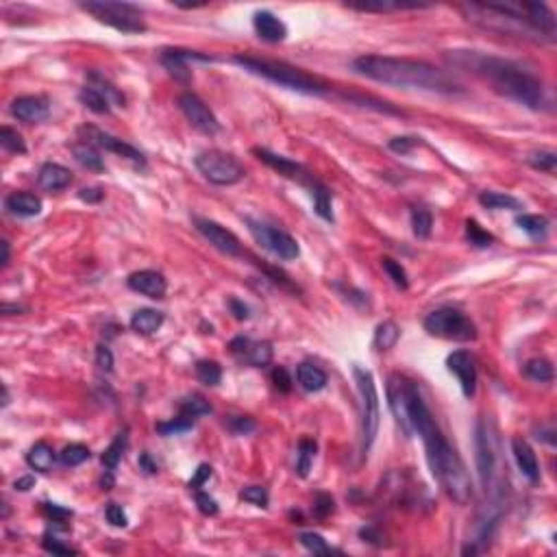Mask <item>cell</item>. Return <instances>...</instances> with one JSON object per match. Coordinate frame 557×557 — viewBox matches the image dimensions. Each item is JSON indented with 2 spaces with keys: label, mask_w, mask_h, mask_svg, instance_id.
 I'll return each mask as SVG.
<instances>
[{
  "label": "cell",
  "mask_w": 557,
  "mask_h": 557,
  "mask_svg": "<svg viewBox=\"0 0 557 557\" xmlns=\"http://www.w3.org/2000/svg\"><path fill=\"white\" fill-rule=\"evenodd\" d=\"M408 412L414 434H418L427 448V462L431 468L434 477L438 479L440 488L446 492L451 501L458 505H466L472 496V481L470 475L448 440L442 436L436 420L431 418V412L424 405L418 388L412 384L410 396H408Z\"/></svg>",
  "instance_id": "cell-1"
},
{
  "label": "cell",
  "mask_w": 557,
  "mask_h": 557,
  "mask_svg": "<svg viewBox=\"0 0 557 557\" xmlns=\"http://www.w3.org/2000/svg\"><path fill=\"white\" fill-rule=\"evenodd\" d=\"M451 61L455 66H462L479 74L481 79H486L498 94L505 98L516 100V103L529 107V109H544L546 105V92L544 83L534 77L531 72L522 70L520 66L508 61V59H498L492 55H481L475 50L468 53H458L451 55Z\"/></svg>",
  "instance_id": "cell-2"
},
{
  "label": "cell",
  "mask_w": 557,
  "mask_h": 557,
  "mask_svg": "<svg viewBox=\"0 0 557 557\" xmlns=\"http://www.w3.org/2000/svg\"><path fill=\"white\" fill-rule=\"evenodd\" d=\"M353 70L362 74V77L377 81V83H384V85H394V87H405V90H422V92L446 94V96L462 92V87L455 83L444 70L427 63V61L364 55L353 61Z\"/></svg>",
  "instance_id": "cell-3"
},
{
  "label": "cell",
  "mask_w": 557,
  "mask_h": 557,
  "mask_svg": "<svg viewBox=\"0 0 557 557\" xmlns=\"http://www.w3.org/2000/svg\"><path fill=\"white\" fill-rule=\"evenodd\" d=\"M233 63L244 68L250 74H257V77L281 85L286 90L298 92V94H307V96H322L329 92V87L318 81L312 74L302 72L300 68H294L286 61H274V59H259V57H250V55H235Z\"/></svg>",
  "instance_id": "cell-4"
},
{
  "label": "cell",
  "mask_w": 557,
  "mask_h": 557,
  "mask_svg": "<svg viewBox=\"0 0 557 557\" xmlns=\"http://www.w3.org/2000/svg\"><path fill=\"white\" fill-rule=\"evenodd\" d=\"M252 153H255L266 166H270L272 170H276L278 174H283V176H288V179L300 183L302 188H307L310 194H312V198H314V209H316V214L322 220H326V222H333L331 192H329V188L322 181H318L307 168H302L296 161H290L288 157L274 155V153H270V150H266V148H252Z\"/></svg>",
  "instance_id": "cell-5"
},
{
  "label": "cell",
  "mask_w": 557,
  "mask_h": 557,
  "mask_svg": "<svg viewBox=\"0 0 557 557\" xmlns=\"http://www.w3.org/2000/svg\"><path fill=\"white\" fill-rule=\"evenodd\" d=\"M424 331L434 338L453 340V342H472L477 340V326L460 310L440 307L424 318Z\"/></svg>",
  "instance_id": "cell-6"
},
{
  "label": "cell",
  "mask_w": 557,
  "mask_h": 557,
  "mask_svg": "<svg viewBox=\"0 0 557 557\" xmlns=\"http://www.w3.org/2000/svg\"><path fill=\"white\" fill-rule=\"evenodd\" d=\"M81 9L120 33H144L146 31V22L142 18V11L135 5L107 3L105 0V3H83Z\"/></svg>",
  "instance_id": "cell-7"
},
{
  "label": "cell",
  "mask_w": 557,
  "mask_h": 557,
  "mask_svg": "<svg viewBox=\"0 0 557 557\" xmlns=\"http://www.w3.org/2000/svg\"><path fill=\"white\" fill-rule=\"evenodd\" d=\"M353 377H355L360 398H362V451L368 453L374 438H377V431H379V420H381V412H379V394H377L372 372L355 366Z\"/></svg>",
  "instance_id": "cell-8"
},
{
  "label": "cell",
  "mask_w": 557,
  "mask_h": 557,
  "mask_svg": "<svg viewBox=\"0 0 557 557\" xmlns=\"http://www.w3.org/2000/svg\"><path fill=\"white\" fill-rule=\"evenodd\" d=\"M196 168L214 185H233L244 179V166L222 150H202L196 157Z\"/></svg>",
  "instance_id": "cell-9"
},
{
  "label": "cell",
  "mask_w": 557,
  "mask_h": 557,
  "mask_svg": "<svg viewBox=\"0 0 557 557\" xmlns=\"http://www.w3.org/2000/svg\"><path fill=\"white\" fill-rule=\"evenodd\" d=\"M246 224H248L250 235L257 240V244H262L266 250H270L272 255H276L278 259L292 262L300 255L298 242L290 233H286L281 229H274V226L259 222V220H252V218H246Z\"/></svg>",
  "instance_id": "cell-10"
},
{
  "label": "cell",
  "mask_w": 557,
  "mask_h": 557,
  "mask_svg": "<svg viewBox=\"0 0 557 557\" xmlns=\"http://www.w3.org/2000/svg\"><path fill=\"white\" fill-rule=\"evenodd\" d=\"M475 462H477V472L481 486L488 488L492 484V477L496 472V442L494 436L488 429L486 420L477 422V431H475Z\"/></svg>",
  "instance_id": "cell-11"
},
{
  "label": "cell",
  "mask_w": 557,
  "mask_h": 557,
  "mask_svg": "<svg viewBox=\"0 0 557 557\" xmlns=\"http://www.w3.org/2000/svg\"><path fill=\"white\" fill-rule=\"evenodd\" d=\"M412 381H408L400 374H390L388 379V400H390V410L400 427V431L405 438L414 436V429L410 422V412H408V396H410Z\"/></svg>",
  "instance_id": "cell-12"
},
{
  "label": "cell",
  "mask_w": 557,
  "mask_h": 557,
  "mask_svg": "<svg viewBox=\"0 0 557 557\" xmlns=\"http://www.w3.org/2000/svg\"><path fill=\"white\" fill-rule=\"evenodd\" d=\"M179 107H181L183 116L188 118V122L194 126L196 131L205 133V135H216L220 131L218 118L212 114V109L202 103L196 94H192V92L181 94L179 96Z\"/></svg>",
  "instance_id": "cell-13"
},
{
  "label": "cell",
  "mask_w": 557,
  "mask_h": 557,
  "mask_svg": "<svg viewBox=\"0 0 557 557\" xmlns=\"http://www.w3.org/2000/svg\"><path fill=\"white\" fill-rule=\"evenodd\" d=\"M194 224H196L198 233L205 238L214 248L224 252V255H229V257L242 255V244L229 229H224V226H220L218 222L207 220V218H194Z\"/></svg>",
  "instance_id": "cell-14"
},
{
  "label": "cell",
  "mask_w": 557,
  "mask_h": 557,
  "mask_svg": "<svg viewBox=\"0 0 557 557\" xmlns=\"http://www.w3.org/2000/svg\"><path fill=\"white\" fill-rule=\"evenodd\" d=\"M81 133L87 135V142H90V144L105 148V150H109V153H114V155H118V157H124V159H129V161H133V164H137V166H144V164H146L144 155L140 153V150H137L135 146L126 144L124 140H120V137H116V135H111V133L100 131V129H96V126H83Z\"/></svg>",
  "instance_id": "cell-15"
},
{
  "label": "cell",
  "mask_w": 557,
  "mask_h": 557,
  "mask_svg": "<svg viewBox=\"0 0 557 557\" xmlns=\"http://www.w3.org/2000/svg\"><path fill=\"white\" fill-rule=\"evenodd\" d=\"M229 348L240 362H246L252 368H266L272 362V344L266 340L255 342L250 338L238 336L229 342Z\"/></svg>",
  "instance_id": "cell-16"
},
{
  "label": "cell",
  "mask_w": 557,
  "mask_h": 557,
  "mask_svg": "<svg viewBox=\"0 0 557 557\" xmlns=\"http://www.w3.org/2000/svg\"><path fill=\"white\" fill-rule=\"evenodd\" d=\"M446 366L448 370L458 377V381L462 386V392L466 398L475 396L477 390V366H475V357L470 355L468 350H455L446 357Z\"/></svg>",
  "instance_id": "cell-17"
},
{
  "label": "cell",
  "mask_w": 557,
  "mask_h": 557,
  "mask_svg": "<svg viewBox=\"0 0 557 557\" xmlns=\"http://www.w3.org/2000/svg\"><path fill=\"white\" fill-rule=\"evenodd\" d=\"M212 61V57H205L194 50H181V48H168L161 53V63L164 68L172 74L176 81L190 83L192 72H190V61Z\"/></svg>",
  "instance_id": "cell-18"
},
{
  "label": "cell",
  "mask_w": 557,
  "mask_h": 557,
  "mask_svg": "<svg viewBox=\"0 0 557 557\" xmlns=\"http://www.w3.org/2000/svg\"><path fill=\"white\" fill-rule=\"evenodd\" d=\"M126 286H129L133 292L144 294L148 298H155V300L164 298L168 292L166 276L157 270H137L126 278Z\"/></svg>",
  "instance_id": "cell-19"
},
{
  "label": "cell",
  "mask_w": 557,
  "mask_h": 557,
  "mask_svg": "<svg viewBox=\"0 0 557 557\" xmlns=\"http://www.w3.org/2000/svg\"><path fill=\"white\" fill-rule=\"evenodd\" d=\"M11 114L27 124H35L48 118V100L42 96H20L11 103Z\"/></svg>",
  "instance_id": "cell-20"
},
{
  "label": "cell",
  "mask_w": 557,
  "mask_h": 557,
  "mask_svg": "<svg viewBox=\"0 0 557 557\" xmlns=\"http://www.w3.org/2000/svg\"><path fill=\"white\" fill-rule=\"evenodd\" d=\"M252 27H255L257 35L268 44H278L288 37V27L270 11H257L255 18H252Z\"/></svg>",
  "instance_id": "cell-21"
},
{
  "label": "cell",
  "mask_w": 557,
  "mask_h": 557,
  "mask_svg": "<svg viewBox=\"0 0 557 557\" xmlns=\"http://www.w3.org/2000/svg\"><path fill=\"white\" fill-rule=\"evenodd\" d=\"M512 453H514V460L520 472L531 481V484H536L540 479V464H538L534 448H531L522 438H512Z\"/></svg>",
  "instance_id": "cell-22"
},
{
  "label": "cell",
  "mask_w": 557,
  "mask_h": 557,
  "mask_svg": "<svg viewBox=\"0 0 557 557\" xmlns=\"http://www.w3.org/2000/svg\"><path fill=\"white\" fill-rule=\"evenodd\" d=\"M72 183V172L59 164H44L37 174V185L44 192H61Z\"/></svg>",
  "instance_id": "cell-23"
},
{
  "label": "cell",
  "mask_w": 557,
  "mask_h": 557,
  "mask_svg": "<svg viewBox=\"0 0 557 557\" xmlns=\"http://www.w3.org/2000/svg\"><path fill=\"white\" fill-rule=\"evenodd\" d=\"M5 207L20 218H33L42 212V200L31 192H13L5 198Z\"/></svg>",
  "instance_id": "cell-24"
},
{
  "label": "cell",
  "mask_w": 557,
  "mask_h": 557,
  "mask_svg": "<svg viewBox=\"0 0 557 557\" xmlns=\"http://www.w3.org/2000/svg\"><path fill=\"white\" fill-rule=\"evenodd\" d=\"M296 381L305 392H320L326 386V372L316 364H300L296 368Z\"/></svg>",
  "instance_id": "cell-25"
},
{
  "label": "cell",
  "mask_w": 557,
  "mask_h": 557,
  "mask_svg": "<svg viewBox=\"0 0 557 557\" xmlns=\"http://www.w3.org/2000/svg\"><path fill=\"white\" fill-rule=\"evenodd\" d=\"M55 460L57 458H55L53 446L46 444V442L33 444L29 448V453H27V464L33 470H37V472H50V470H53V466H55Z\"/></svg>",
  "instance_id": "cell-26"
},
{
  "label": "cell",
  "mask_w": 557,
  "mask_h": 557,
  "mask_svg": "<svg viewBox=\"0 0 557 557\" xmlns=\"http://www.w3.org/2000/svg\"><path fill=\"white\" fill-rule=\"evenodd\" d=\"M72 155L74 159H77L83 168L87 170H94V172H103L105 170V161L103 157H100L98 153V148L90 142H77V144H72Z\"/></svg>",
  "instance_id": "cell-27"
},
{
  "label": "cell",
  "mask_w": 557,
  "mask_h": 557,
  "mask_svg": "<svg viewBox=\"0 0 557 557\" xmlns=\"http://www.w3.org/2000/svg\"><path fill=\"white\" fill-rule=\"evenodd\" d=\"M164 324V314L157 310H137L131 318V329L142 336H153Z\"/></svg>",
  "instance_id": "cell-28"
},
{
  "label": "cell",
  "mask_w": 557,
  "mask_h": 557,
  "mask_svg": "<svg viewBox=\"0 0 557 557\" xmlns=\"http://www.w3.org/2000/svg\"><path fill=\"white\" fill-rule=\"evenodd\" d=\"M79 100H81V103H83L90 111H94V114H98V116H105V114L111 111L109 98H107L103 92H100V90H96L94 85L83 87V90L79 92Z\"/></svg>",
  "instance_id": "cell-29"
},
{
  "label": "cell",
  "mask_w": 557,
  "mask_h": 557,
  "mask_svg": "<svg viewBox=\"0 0 557 557\" xmlns=\"http://www.w3.org/2000/svg\"><path fill=\"white\" fill-rule=\"evenodd\" d=\"M516 224L534 240H544L549 233V226H551L549 220L544 216H538V214H522L516 218Z\"/></svg>",
  "instance_id": "cell-30"
},
{
  "label": "cell",
  "mask_w": 557,
  "mask_h": 557,
  "mask_svg": "<svg viewBox=\"0 0 557 557\" xmlns=\"http://www.w3.org/2000/svg\"><path fill=\"white\" fill-rule=\"evenodd\" d=\"M126 444H129V431H120L118 436H116V440L105 448V453H103V458H100V462H103V466L111 472V470H116L118 468V464H120V460H122V455H124V451H126Z\"/></svg>",
  "instance_id": "cell-31"
},
{
  "label": "cell",
  "mask_w": 557,
  "mask_h": 557,
  "mask_svg": "<svg viewBox=\"0 0 557 557\" xmlns=\"http://www.w3.org/2000/svg\"><path fill=\"white\" fill-rule=\"evenodd\" d=\"M479 202L486 209H522V202L518 198L501 192H481Z\"/></svg>",
  "instance_id": "cell-32"
},
{
  "label": "cell",
  "mask_w": 557,
  "mask_h": 557,
  "mask_svg": "<svg viewBox=\"0 0 557 557\" xmlns=\"http://www.w3.org/2000/svg\"><path fill=\"white\" fill-rule=\"evenodd\" d=\"M398 338H400L398 324L394 320H386V322H381V324L377 326V331H374V346L379 350H390V348L396 346Z\"/></svg>",
  "instance_id": "cell-33"
},
{
  "label": "cell",
  "mask_w": 557,
  "mask_h": 557,
  "mask_svg": "<svg viewBox=\"0 0 557 557\" xmlns=\"http://www.w3.org/2000/svg\"><path fill=\"white\" fill-rule=\"evenodd\" d=\"M525 374L531 379V381H540V384H549L553 381L555 377V370H553V364L544 357H536V360H529L525 364Z\"/></svg>",
  "instance_id": "cell-34"
},
{
  "label": "cell",
  "mask_w": 557,
  "mask_h": 557,
  "mask_svg": "<svg viewBox=\"0 0 557 557\" xmlns=\"http://www.w3.org/2000/svg\"><path fill=\"white\" fill-rule=\"evenodd\" d=\"M196 379L202 384V386H218L220 379H222V368L218 362H212V360H202L196 364Z\"/></svg>",
  "instance_id": "cell-35"
},
{
  "label": "cell",
  "mask_w": 557,
  "mask_h": 557,
  "mask_svg": "<svg viewBox=\"0 0 557 557\" xmlns=\"http://www.w3.org/2000/svg\"><path fill=\"white\" fill-rule=\"evenodd\" d=\"M194 422H196V418H192V416H185V414H179L176 418H172V420H168V422H159L155 429H157V434H161V436H181V434H185V431H190V429L194 427Z\"/></svg>",
  "instance_id": "cell-36"
},
{
  "label": "cell",
  "mask_w": 557,
  "mask_h": 557,
  "mask_svg": "<svg viewBox=\"0 0 557 557\" xmlns=\"http://www.w3.org/2000/svg\"><path fill=\"white\" fill-rule=\"evenodd\" d=\"M314 458H316V442L314 440H300L298 442V460H296V470L300 477L310 475Z\"/></svg>",
  "instance_id": "cell-37"
},
{
  "label": "cell",
  "mask_w": 557,
  "mask_h": 557,
  "mask_svg": "<svg viewBox=\"0 0 557 557\" xmlns=\"http://www.w3.org/2000/svg\"><path fill=\"white\" fill-rule=\"evenodd\" d=\"M181 414L185 416H205V414H212V405L205 396H200V394H190L181 400Z\"/></svg>",
  "instance_id": "cell-38"
},
{
  "label": "cell",
  "mask_w": 557,
  "mask_h": 557,
  "mask_svg": "<svg viewBox=\"0 0 557 557\" xmlns=\"http://www.w3.org/2000/svg\"><path fill=\"white\" fill-rule=\"evenodd\" d=\"M434 229V216L427 209H412V231L416 238L427 240Z\"/></svg>",
  "instance_id": "cell-39"
},
{
  "label": "cell",
  "mask_w": 557,
  "mask_h": 557,
  "mask_svg": "<svg viewBox=\"0 0 557 557\" xmlns=\"http://www.w3.org/2000/svg\"><path fill=\"white\" fill-rule=\"evenodd\" d=\"M0 146H3L7 153H13V155H24L27 153V144H24L22 135L9 126H3L0 129Z\"/></svg>",
  "instance_id": "cell-40"
},
{
  "label": "cell",
  "mask_w": 557,
  "mask_h": 557,
  "mask_svg": "<svg viewBox=\"0 0 557 557\" xmlns=\"http://www.w3.org/2000/svg\"><path fill=\"white\" fill-rule=\"evenodd\" d=\"M381 266H384L386 274L392 278V283H394L398 290H408V288H410L408 272H405V268H403L396 259H392V257H384V259H381Z\"/></svg>",
  "instance_id": "cell-41"
},
{
  "label": "cell",
  "mask_w": 557,
  "mask_h": 557,
  "mask_svg": "<svg viewBox=\"0 0 557 557\" xmlns=\"http://www.w3.org/2000/svg\"><path fill=\"white\" fill-rule=\"evenodd\" d=\"M298 542L305 546L307 551H312L314 555H331L336 553L331 546L326 544V540L318 534H314V531H302V534L298 536Z\"/></svg>",
  "instance_id": "cell-42"
},
{
  "label": "cell",
  "mask_w": 557,
  "mask_h": 557,
  "mask_svg": "<svg viewBox=\"0 0 557 557\" xmlns=\"http://www.w3.org/2000/svg\"><path fill=\"white\" fill-rule=\"evenodd\" d=\"M90 460V448L85 444H68L61 451V462L63 466H81L83 462Z\"/></svg>",
  "instance_id": "cell-43"
},
{
  "label": "cell",
  "mask_w": 557,
  "mask_h": 557,
  "mask_svg": "<svg viewBox=\"0 0 557 557\" xmlns=\"http://www.w3.org/2000/svg\"><path fill=\"white\" fill-rule=\"evenodd\" d=\"M350 9H360V11H398V9H420L427 5L418 3H360V5H348Z\"/></svg>",
  "instance_id": "cell-44"
},
{
  "label": "cell",
  "mask_w": 557,
  "mask_h": 557,
  "mask_svg": "<svg viewBox=\"0 0 557 557\" xmlns=\"http://www.w3.org/2000/svg\"><path fill=\"white\" fill-rule=\"evenodd\" d=\"M466 238L472 246H479V248H486L494 242V235H490L488 231H484L479 226L477 220H468L466 222Z\"/></svg>",
  "instance_id": "cell-45"
},
{
  "label": "cell",
  "mask_w": 557,
  "mask_h": 557,
  "mask_svg": "<svg viewBox=\"0 0 557 557\" xmlns=\"http://www.w3.org/2000/svg\"><path fill=\"white\" fill-rule=\"evenodd\" d=\"M240 498L246 501V503H252V505H257V508H268V490L262 488V486H248L240 492Z\"/></svg>",
  "instance_id": "cell-46"
},
{
  "label": "cell",
  "mask_w": 557,
  "mask_h": 557,
  "mask_svg": "<svg viewBox=\"0 0 557 557\" xmlns=\"http://www.w3.org/2000/svg\"><path fill=\"white\" fill-rule=\"evenodd\" d=\"M529 164L536 170H542V172H555L557 157H555V153H551V150H540V153H534L529 157Z\"/></svg>",
  "instance_id": "cell-47"
},
{
  "label": "cell",
  "mask_w": 557,
  "mask_h": 557,
  "mask_svg": "<svg viewBox=\"0 0 557 557\" xmlns=\"http://www.w3.org/2000/svg\"><path fill=\"white\" fill-rule=\"evenodd\" d=\"M229 429H231V434H235V436H246L250 431H255L257 422L252 418H248V416H233L229 420Z\"/></svg>",
  "instance_id": "cell-48"
},
{
  "label": "cell",
  "mask_w": 557,
  "mask_h": 557,
  "mask_svg": "<svg viewBox=\"0 0 557 557\" xmlns=\"http://www.w3.org/2000/svg\"><path fill=\"white\" fill-rule=\"evenodd\" d=\"M420 137H412V135H405V137H394L390 140V150L394 153H400V155H408L416 146H420Z\"/></svg>",
  "instance_id": "cell-49"
},
{
  "label": "cell",
  "mask_w": 557,
  "mask_h": 557,
  "mask_svg": "<svg viewBox=\"0 0 557 557\" xmlns=\"http://www.w3.org/2000/svg\"><path fill=\"white\" fill-rule=\"evenodd\" d=\"M336 510V501L333 496H329V494H318L316 501H314V514L316 518H326L329 514H333Z\"/></svg>",
  "instance_id": "cell-50"
},
{
  "label": "cell",
  "mask_w": 557,
  "mask_h": 557,
  "mask_svg": "<svg viewBox=\"0 0 557 557\" xmlns=\"http://www.w3.org/2000/svg\"><path fill=\"white\" fill-rule=\"evenodd\" d=\"M42 546H44V551L53 553V555H77V551L70 549V546H66V544H61V540H57L55 536H50V534L44 536Z\"/></svg>",
  "instance_id": "cell-51"
},
{
  "label": "cell",
  "mask_w": 557,
  "mask_h": 557,
  "mask_svg": "<svg viewBox=\"0 0 557 557\" xmlns=\"http://www.w3.org/2000/svg\"><path fill=\"white\" fill-rule=\"evenodd\" d=\"M272 381H274V388L278 390V392H283V394H288L290 390H292V377H290V372L283 368V366H278V368H274L272 370Z\"/></svg>",
  "instance_id": "cell-52"
},
{
  "label": "cell",
  "mask_w": 557,
  "mask_h": 557,
  "mask_svg": "<svg viewBox=\"0 0 557 557\" xmlns=\"http://www.w3.org/2000/svg\"><path fill=\"white\" fill-rule=\"evenodd\" d=\"M105 516H107V522L114 525V527H126V525H129V518H126L124 510L120 508L118 503H107Z\"/></svg>",
  "instance_id": "cell-53"
},
{
  "label": "cell",
  "mask_w": 557,
  "mask_h": 557,
  "mask_svg": "<svg viewBox=\"0 0 557 557\" xmlns=\"http://www.w3.org/2000/svg\"><path fill=\"white\" fill-rule=\"evenodd\" d=\"M42 512L53 522H63V520L72 518V510L59 508V505H55V503H42Z\"/></svg>",
  "instance_id": "cell-54"
},
{
  "label": "cell",
  "mask_w": 557,
  "mask_h": 557,
  "mask_svg": "<svg viewBox=\"0 0 557 557\" xmlns=\"http://www.w3.org/2000/svg\"><path fill=\"white\" fill-rule=\"evenodd\" d=\"M96 366L103 370V372H111L114 370V353H111L109 346L100 344L96 348Z\"/></svg>",
  "instance_id": "cell-55"
},
{
  "label": "cell",
  "mask_w": 557,
  "mask_h": 557,
  "mask_svg": "<svg viewBox=\"0 0 557 557\" xmlns=\"http://www.w3.org/2000/svg\"><path fill=\"white\" fill-rule=\"evenodd\" d=\"M196 505H198V510L205 514V516H216L218 514V503H216V498H212L205 492H196Z\"/></svg>",
  "instance_id": "cell-56"
},
{
  "label": "cell",
  "mask_w": 557,
  "mask_h": 557,
  "mask_svg": "<svg viewBox=\"0 0 557 557\" xmlns=\"http://www.w3.org/2000/svg\"><path fill=\"white\" fill-rule=\"evenodd\" d=\"M209 477H212V466L209 464H200L198 470H196V475H194V479L190 481V488L192 490H198L200 486H205V481Z\"/></svg>",
  "instance_id": "cell-57"
},
{
  "label": "cell",
  "mask_w": 557,
  "mask_h": 557,
  "mask_svg": "<svg viewBox=\"0 0 557 557\" xmlns=\"http://www.w3.org/2000/svg\"><path fill=\"white\" fill-rule=\"evenodd\" d=\"M103 196H105V192L100 188H83L79 192V198L85 200V202H100V200H103Z\"/></svg>",
  "instance_id": "cell-58"
},
{
  "label": "cell",
  "mask_w": 557,
  "mask_h": 557,
  "mask_svg": "<svg viewBox=\"0 0 557 557\" xmlns=\"http://www.w3.org/2000/svg\"><path fill=\"white\" fill-rule=\"evenodd\" d=\"M229 307H231V312H233V316L238 318V320H246L250 314H248V307L244 305L242 300H238V298H231L229 300Z\"/></svg>",
  "instance_id": "cell-59"
},
{
  "label": "cell",
  "mask_w": 557,
  "mask_h": 557,
  "mask_svg": "<svg viewBox=\"0 0 557 557\" xmlns=\"http://www.w3.org/2000/svg\"><path fill=\"white\" fill-rule=\"evenodd\" d=\"M140 468L146 472V475H153V472H157V464L150 460V455L148 453H142L140 455Z\"/></svg>",
  "instance_id": "cell-60"
},
{
  "label": "cell",
  "mask_w": 557,
  "mask_h": 557,
  "mask_svg": "<svg viewBox=\"0 0 557 557\" xmlns=\"http://www.w3.org/2000/svg\"><path fill=\"white\" fill-rule=\"evenodd\" d=\"M35 486V479L29 475V477H20V479H16V484H13V488L16 490H20V492H27V490H31Z\"/></svg>",
  "instance_id": "cell-61"
},
{
  "label": "cell",
  "mask_w": 557,
  "mask_h": 557,
  "mask_svg": "<svg viewBox=\"0 0 557 557\" xmlns=\"http://www.w3.org/2000/svg\"><path fill=\"white\" fill-rule=\"evenodd\" d=\"M0 248H3V257H0V268H7V266H9V257H11L9 242L3 240V242H0Z\"/></svg>",
  "instance_id": "cell-62"
},
{
  "label": "cell",
  "mask_w": 557,
  "mask_h": 557,
  "mask_svg": "<svg viewBox=\"0 0 557 557\" xmlns=\"http://www.w3.org/2000/svg\"><path fill=\"white\" fill-rule=\"evenodd\" d=\"M9 403V392H7V386H3V408Z\"/></svg>",
  "instance_id": "cell-63"
}]
</instances>
